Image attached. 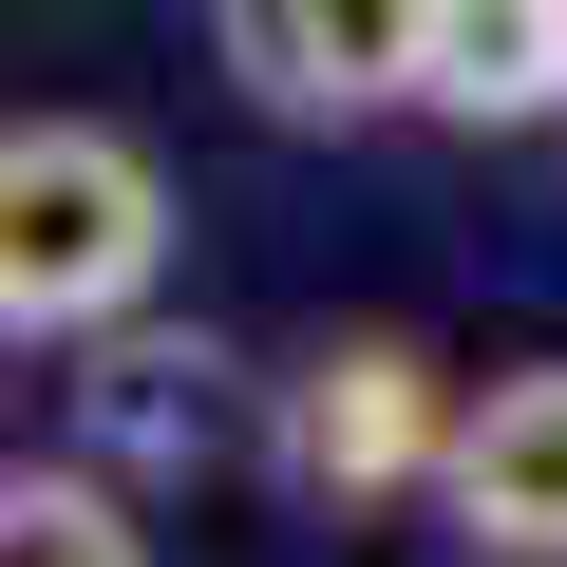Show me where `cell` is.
<instances>
[{
	"instance_id": "1",
	"label": "cell",
	"mask_w": 567,
	"mask_h": 567,
	"mask_svg": "<svg viewBox=\"0 0 567 567\" xmlns=\"http://www.w3.org/2000/svg\"><path fill=\"white\" fill-rule=\"evenodd\" d=\"M171 265V171L114 114H0V341H114Z\"/></svg>"
},
{
	"instance_id": "2",
	"label": "cell",
	"mask_w": 567,
	"mask_h": 567,
	"mask_svg": "<svg viewBox=\"0 0 567 567\" xmlns=\"http://www.w3.org/2000/svg\"><path fill=\"white\" fill-rule=\"evenodd\" d=\"M435 454H454V379L416 341H379V322L284 379V473L322 511H398V492H435Z\"/></svg>"
},
{
	"instance_id": "3",
	"label": "cell",
	"mask_w": 567,
	"mask_h": 567,
	"mask_svg": "<svg viewBox=\"0 0 567 567\" xmlns=\"http://www.w3.org/2000/svg\"><path fill=\"white\" fill-rule=\"evenodd\" d=\"M435 511L473 567H567V360H511L492 398H454Z\"/></svg>"
},
{
	"instance_id": "4",
	"label": "cell",
	"mask_w": 567,
	"mask_h": 567,
	"mask_svg": "<svg viewBox=\"0 0 567 567\" xmlns=\"http://www.w3.org/2000/svg\"><path fill=\"white\" fill-rule=\"evenodd\" d=\"M398 95L416 114H473V133L567 114V0H416V20H398Z\"/></svg>"
},
{
	"instance_id": "5",
	"label": "cell",
	"mask_w": 567,
	"mask_h": 567,
	"mask_svg": "<svg viewBox=\"0 0 567 567\" xmlns=\"http://www.w3.org/2000/svg\"><path fill=\"white\" fill-rule=\"evenodd\" d=\"M227 76L265 95V114H379L398 95V20H303V0H227Z\"/></svg>"
},
{
	"instance_id": "6",
	"label": "cell",
	"mask_w": 567,
	"mask_h": 567,
	"mask_svg": "<svg viewBox=\"0 0 567 567\" xmlns=\"http://www.w3.org/2000/svg\"><path fill=\"white\" fill-rule=\"evenodd\" d=\"M0 567H152L114 473H0Z\"/></svg>"
}]
</instances>
